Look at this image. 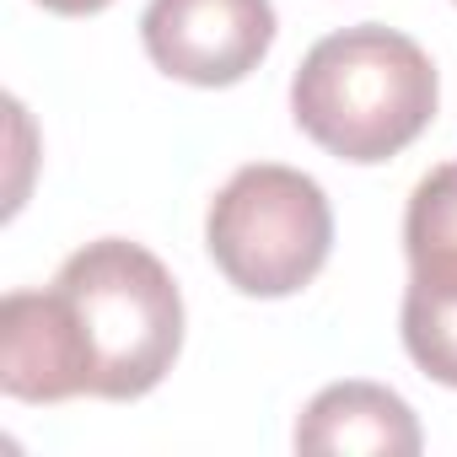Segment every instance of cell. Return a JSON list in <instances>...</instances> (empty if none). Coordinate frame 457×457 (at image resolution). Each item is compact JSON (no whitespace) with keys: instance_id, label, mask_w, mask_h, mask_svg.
<instances>
[{"instance_id":"8992f818","label":"cell","mask_w":457,"mask_h":457,"mask_svg":"<svg viewBox=\"0 0 457 457\" xmlns=\"http://www.w3.org/2000/svg\"><path fill=\"white\" fill-rule=\"evenodd\" d=\"M296 452L414 457L420 452V420L398 393H387L377 382H334L307 403V414L296 425Z\"/></svg>"},{"instance_id":"52a82bcc","label":"cell","mask_w":457,"mask_h":457,"mask_svg":"<svg viewBox=\"0 0 457 457\" xmlns=\"http://www.w3.org/2000/svg\"><path fill=\"white\" fill-rule=\"evenodd\" d=\"M403 253L414 280H457V162L425 172L409 194Z\"/></svg>"},{"instance_id":"ba28073f","label":"cell","mask_w":457,"mask_h":457,"mask_svg":"<svg viewBox=\"0 0 457 457\" xmlns=\"http://www.w3.org/2000/svg\"><path fill=\"white\" fill-rule=\"evenodd\" d=\"M403 350L414 366L457 387V280H414L403 291Z\"/></svg>"},{"instance_id":"6da1fadb","label":"cell","mask_w":457,"mask_h":457,"mask_svg":"<svg viewBox=\"0 0 457 457\" xmlns=\"http://www.w3.org/2000/svg\"><path fill=\"white\" fill-rule=\"evenodd\" d=\"M291 113L339 162H387L436 119V65L414 38L361 22L307 49Z\"/></svg>"},{"instance_id":"3957f363","label":"cell","mask_w":457,"mask_h":457,"mask_svg":"<svg viewBox=\"0 0 457 457\" xmlns=\"http://www.w3.org/2000/svg\"><path fill=\"white\" fill-rule=\"evenodd\" d=\"M204 243L215 270L243 296H291L328 264L334 210L318 178L280 162H253L215 194Z\"/></svg>"},{"instance_id":"5b68a950","label":"cell","mask_w":457,"mask_h":457,"mask_svg":"<svg viewBox=\"0 0 457 457\" xmlns=\"http://www.w3.org/2000/svg\"><path fill=\"white\" fill-rule=\"evenodd\" d=\"M0 387L22 403H65L92 393L87 350L60 291H12L0 302Z\"/></svg>"},{"instance_id":"7a4b0ae2","label":"cell","mask_w":457,"mask_h":457,"mask_svg":"<svg viewBox=\"0 0 457 457\" xmlns=\"http://www.w3.org/2000/svg\"><path fill=\"white\" fill-rule=\"evenodd\" d=\"M54 291L87 350L92 398L151 393L183 345V296L156 253L124 237L87 243L54 275Z\"/></svg>"},{"instance_id":"277c9868","label":"cell","mask_w":457,"mask_h":457,"mask_svg":"<svg viewBox=\"0 0 457 457\" xmlns=\"http://www.w3.org/2000/svg\"><path fill=\"white\" fill-rule=\"evenodd\" d=\"M140 38L156 71L188 87H232L275 44L270 0H151Z\"/></svg>"},{"instance_id":"9c48e42d","label":"cell","mask_w":457,"mask_h":457,"mask_svg":"<svg viewBox=\"0 0 457 457\" xmlns=\"http://www.w3.org/2000/svg\"><path fill=\"white\" fill-rule=\"evenodd\" d=\"M38 6H49V12H60V17H92V12H103V6H113V0H38Z\"/></svg>"}]
</instances>
